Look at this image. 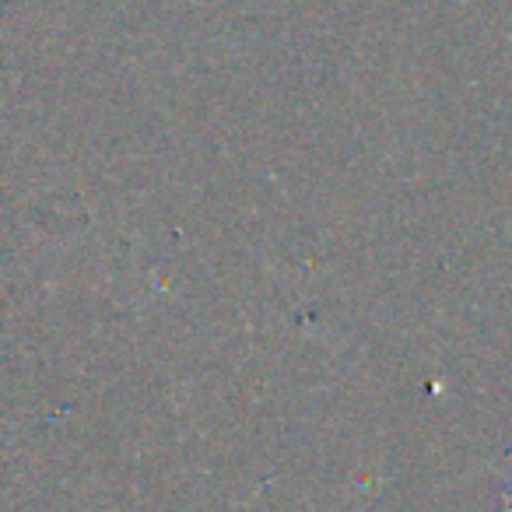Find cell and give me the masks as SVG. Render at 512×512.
Instances as JSON below:
<instances>
[{
    "label": "cell",
    "instance_id": "obj_1",
    "mask_svg": "<svg viewBox=\"0 0 512 512\" xmlns=\"http://www.w3.org/2000/svg\"><path fill=\"white\" fill-rule=\"evenodd\" d=\"M502 512H512V481L505 484V505H502Z\"/></svg>",
    "mask_w": 512,
    "mask_h": 512
}]
</instances>
